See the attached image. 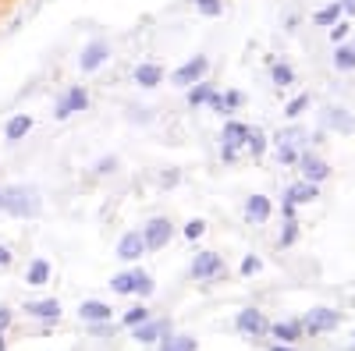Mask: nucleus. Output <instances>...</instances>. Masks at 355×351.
<instances>
[{
    "label": "nucleus",
    "mask_w": 355,
    "mask_h": 351,
    "mask_svg": "<svg viewBox=\"0 0 355 351\" xmlns=\"http://www.w3.org/2000/svg\"><path fill=\"white\" fill-rule=\"evenodd\" d=\"M107 61H110V43H107L103 36H96V39H89V43L82 46V53H78V71H82V75H93V71H100Z\"/></svg>",
    "instance_id": "obj_3"
},
{
    "label": "nucleus",
    "mask_w": 355,
    "mask_h": 351,
    "mask_svg": "<svg viewBox=\"0 0 355 351\" xmlns=\"http://www.w3.org/2000/svg\"><path fill=\"white\" fill-rule=\"evenodd\" d=\"M331 61H334V71H345V75H348V71H355V46H348V43H338Z\"/></svg>",
    "instance_id": "obj_22"
},
{
    "label": "nucleus",
    "mask_w": 355,
    "mask_h": 351,
    "mask_svg": "<svg viewBox=\"0 0 355 351\" xmlns=\"http://www.w3.org/2000/svg\"><path fill=\"white\" fill-rule=\"evenodd\" d=\"M8 267H15V252L8 245H0V270H8Z\"/></svg>",
    "instance_id": "obj_42"
},
{
    "label": "nucleus",
    "mask_w": 355,
    "mask_h": 351,
    "mask_svg": "<svg viewBox=\"0 0 355 351\" xmlns=\"http://www.w3.org/2000/svg\"><path fill=\"white\" fill-rule=\"evenodd\" d=\"M217 89L210 82H196V85H189V107H202V103H210V96H214Z\"/></svg>",
    "instance_id": "obj_26"
},
{
    "label": "nucleus",
    "mask_w": 355,
    "mask_h": 351,
    "mask_svg": "<svg viewBox=\"0 0 355 351\" xmlns=\"http://www.w3.org/2000/svg\"><path fill=\"white\" fill-rule=\"evenodd\" d=\"M299 167H302V181L320 185V181L331 178V163L323 160L320 153H313V150H302V153H299Z\"/></svg>",
    "instance_id": "obj_9"
},
{
    "label": "nucleus",
    "mask_w": 355,
    "mask_h": 351,
    "mask_svg": "<svg viewBox=\"0 0 355 351\" xmlns=\"http://www.w3.org/2000/svg\"><path fill=\"white\" fill-rule=\"evenodd\" d=\"M132 82L139 85V89H157V85H164V68L153 64V61H142V64H135Z\"/></svg>",
    "instance_id": "obj_14"
},
{
    "label": "nucleus",
    "mask_w": 355,
    "mask_h": 351,
    "mask_svg": "<svg viewBox=\"0 0 355 351\" xmlns=\"http://www.w3.org/2000/svg\"><path fill=\"white\" fill-rule=\"evenodd\" d=\"M146 255V242H142V231H125L121 242H117V259L121 262H135Z\"/></svg>",
    "instance_id": "obj_13"
},
{
    "label": "nucleus",
    "mask_w": 355,
    "mask_h": 351,
    "mask_svg": "<svg viewBox=\"0 0 355 351\" xmlns=\"http://www.w3.org/2000/svg\"><path fill=\"white\" fill-rule=\"evenodd\" d=\"M0 213H8L15 220H36L43 213V192L33 185H4Z\"/></svg>",
    "instance_id": "obj_1"
},
{
    "label": "nucleus",
    "mask_w": 355,
    "mask_h": 351,
    "mask_svg": "<svg viewBox=\"0 0 355 351\" xmlns=\"http://www.w3.org/2000/svg\"><path fill=\"white\" fill-rule=\"evenodd\" d=\"M0 199H4V185H0Z\"/></svg>",
    "instance_id": "obj_46"
},
{
    "label": "nucleus",
    "mask_w": 355,
    "mask_h": 351,
    "mask_svg": "<svg viewBox=\"0 0 355 351\" xmlns=\"http://www.w3.org/2000/svg\"><path fill=\"white\" fill-rule=\"evenodd\" d=\"M299 231H302V224H299V220H288V224H284V234H281V242H277V245H281V249L295 245V242H299Z\"/></svg>",
    "instance_id": "obj_33"
},
{
    "label": "nucleus",
    "mask_w": 355,
    "mask_h": 351,
    "mask_svg": "<svg viewBox=\"0 0 355 351\" xmlns=\"http://www.w3.org/2000/svg\"><path fill=\"white\" fill-rule=\"evenodd\" d=\"M239 270H242V277H252V273H259V270H263V262H259V255H245Z\"/></svg>",
    "instance_id": "obj_37"
},
{
    "label": "nucleus",
    "mask_w": 355,
    "mask_h": 351,
    "mask_svg": "<svg viewBox=\"0 0 355 351\" xmlns=\"http://www.w3.org/2000/svg\"><path fill=\"white\" fill-rule=\"evenodd\" d=\"M245 150H249L252 156H263V153H266V135H263L259 128H249V135H245Z\"/></svg>",
    "instance_id": "obj_29"
},
{
    "label": "nucleus",
    "mask_w": 355,
    "mask_h": 351,
    "mask_svg": "<svg viewBox=\"0 0 355 351\" xmlns=\"http://www.w3.org/2000/svg\"><path fill=\"white\" fill-rule=\"evenodd\" d=\"M202 18H220L224 15V0H202V4H196Z\"/></svg>",
    "instance_id": "obj_34"
},
{
    "label": "nucleus",
    "mask_w": 355,
    "mask_h": 351,
    "mask_svg": "<svg viewBox=\"0 0 355 351\" xmlns=\"http://www.w3.org/2000/svg\"><path fill=\"white\" fill-rule=\"evenodd\" d=\"M146 319H150V309H146V305H132V309L121 316V323H125V327H139V323H146Z\"/></svg>",
    "instance_id": "obj_32"
},
{
    "label": "nucleus",
    "mask_w": 355,
    "mask_h": 351,
    "mask_svg": "<svg viewBox=\"0 0 355 351\" xmlns=\"http://www.w3.org/2000/svg\"><path fill=\"white\" fill-rule=\"evenodd\" d=\"M21 312L33 316V319H40V323H57V319L64 316V305L57 302V298H36V302H25Z\"/></svg>",
    "instance_id": "obj_12"
},
{
    "label": "nucleus",
    "mask_w": 355,
    "mask_h": 351,
    "mask_svg": "<svg viewBox=\"0 0 355 351\" xmlns=\"http://www.w3.org/2000/svg\"><path fill=\"white\" fill-rule=\"evenodd\" d=\"M234 327H239V334H245V337H266L270 334V323H266V316L259 309H242L239 316H234Z\"/></svg>",
    "instance_id": "obj_11"
},
{
    "label": "nucleus",
    "mask_w": 355,
    "mask_h": 351,
    "mask_svg": "<svg viewBox=\"0 0 355 351\" xmlns=\"http://www.w3.org/2000/svg\"><path fill=\"white\" fill-rule=\"evenodd\" d=\"M270 351H295V348H291V344H274Z\"/></svg>",
    "instance_id": "obj_44"
},
{
    "label": "nucleus",
    "mask_w": 355,
    "mask_h": 351,
    "mask_svg": "<svg viewBox=\"0 0 355 351\" xmlns=\"http://www.w3.org/2000/svg\"><path fill=\"white\" fill-rule=\"evenodd\" d=\"M352 341H355V334H352Z\"/></svg>",
    "instance_id": "obj_48"
},
{
    "label": "nucleus",
    "mask_w": 355,
    "mask_h": 351,
    "mask_svg": "<svg viewBox=\"0 0 355 351\" xmlns=\"http://www.w3.org/2000/svg\"><path fill=\"white\" fill-rule=\"evenodd\" d=\"M320 125L327 128V132H334V135H352V132H355V117H352L345 107H323Z\"/></svg>",
    "instance_id": "obj_10"
},
{
    "label": "nucleus",
    "mask_w": 355,
    "mask_h": 351,
    "mask_svg": "<svg viewBox=\"0 0 355 351\" xmlns=\"http://www.w3.org/2000/svg\"><path fill=\"white\" fill-rule=\"evenodd\" d=\"M11 323H15V309L11 305H0V334H8Z\"/></svg>",
    "instance_id": "obj_38"
},
{
    "label": "nucleus",
    "mask_w": 355,
    "mask_h": 351,
    "mask_svg": "<svg viewBox=\"0 0 355 351\" xmlns=\"http://www.w3.org/2000/svg\"><path fill=\"white\" fill-rule=\"evenodd\" d=\"M352 46H355V43H352Z\"/></svg>",
    "instance_id": "obj_49"
},
{
    "label": "nucleus",
    "mask_w": 355,
    "mask_h": 351,
    "mask_svg": "<svg viewBox=\"0 0 355 351\" xmlns=\"http://www.w3.org/2000/svg\"><path fill=\"white\" fill-rule=\"evenodd\" d=\"M281 213H284V220H295V206H291V202H284Z\"/></svg>",
    "instance_id": "obj_43"
},
{
    "label": "nucleus",
    "mask_w": 355,
    "mask_h": 351,
    "mask_svg": "<svg viewBox=\"0 0 355 351\" xmlns=\"http://www.w3.org/2000/svg\"><path fill=\"white\" fill-rule=\"evenodd\" d=\"M33 125H36L33 114H15L11 121L4 125V142H8V145H18L28 132H33Z\"/></svg>",
    "instance_id": "obj_15"
},
{
    "label": "nucleus",
    "mask_w": 355,
    "mask_h": 351,
    "mask_svg": "<svg viewBox=\"0 0 355 351\" xmlns=\"http://www.w3.org/2000/svg\"><path fill=\"white\" fill-rule=\"evenodd\" d=\"M192 280H214V277H224V255L217 252H199L189 267Z\"/></svg>",
    "instance_id": "obj_8"
},
{
    "label": "nucleus",
    "mask_w": 355,
    "mask_h": 351,
    "mask_svg": "<svg viewBox=\"0 0 355 351\" xmlns=\"http://www.w3.org/2000/svg\"><path fill=\"white\" fill-rule=\"evenodd\" d=\"M160 351H196V337H189V334H178V337H164V348Z\"/></svg>",
    "instance_id": "obj_28"
},
{
    "label": "nucleus",
    "mask_w": 355,
    "mask_h": 351,
    "mask_svg": "<svg viewBox=\"0 0 355 351\" xmlns=\"http://www.w3.org/2000/svg\"><path fill=\"white\" fill-rule=\"evenodd\" d=\"M182 234H185V238H189V242H196V238H202V234H206V220H199V217H196V220H189V224L182 227Z\"/></svg>",
    "instance_id": "obj_35"
},
{
    "label": "nucleus",
    "mask_w": 355,
    "mask_h": 351,
    "mask_svg": "<svg viewBox=\"0 0 355 351\" xmlns=\"http://www.w3.org/2000/svg\"><path fill=\"white\" fill-rule=\"evenodd\" d=\"M277 160L281 163H299V150H291V145H277Z\"/></svg>",
    "instance_id": "obj_40"
},
{
    "label": "nucleus",
    "mask_w": 355,
    "mask_h": 351,
    "mask_svg": "<svg viewBox=\"0 0 355 351\" xmlns=\"http://www.w3.org/2000/svg\"><path fill=\"white\" fill-rule=\"evenodd\" d=\"M334 21H341V4H338V0H331L327 8H320L313 15V25H320V28H331Z\"/></svg>",
    "instance_id": "obj_24"
},
{
    "label": "nucleus",
    "mask_w": 355,
    "mask_h": 351,
    "mask_svg": "<svg viewBox=\"0 0 355 351\" xmlns=\"http://www.w3.org/2000/svg\"><path fill=\"white\" fill-rule=\"evenodd\" d=\"M270 213H274L270 195H249L245 199V220L249 224H266V220H270Z\"/></svg>",
    "instance_id": "obj_16"
},
{
    "label": "nucleus",
    "mask_w": 355,
    "mask_h": 351,
    "mask_svg": "<svg viewBox=\"0 0 355 351\" xmlns=\"http://www.w3.org/2000/svg\"><path fill=\"white\" fill-rule=\"evenodd\" d=\"M348 28H352L348 21H334V25L327 28V33H331V39H334V43H341V39L348 36Z\"/></svg>",
    "instance_id": "obj_41"
},
{
    "label": "nucleus",
    "mask_w": 355,
    "mask_h": 351,
    "mask_svg": "<svg viewBox=\"0 0 355 351\" xmlns=\"http://www.w3.org/2000/svg\"><path fill=\"white\" fill-rule=\"evenodd\" d=\"M0 351H8V341H4V334H0Z\"/></svg>",
    "instance_id": "obj_45"
},
{
    "label": "nucleus",
    "mask_w": 355,
    "mask_h": 351,
    "mask_svg": "<svg viewBox=\"0 0 355 351\" xmlns=\"http://www.w3.org/2000/svg\"><path fill=\"white\" fill-rule=\"evenodd\" d=\"M110 316H114V309L107 302H96V298H89V302L78 305V319H82V323H110Z\"/></svg>",
    "instance_id": "obj_18"
},
{
    "label": "nucleus",
    "mask_w": 355,
    "mask_h": 351,
    "mask_svg": "<svg viewBox=\"0 0 355 351\" xmlns=\"http://www.w3.org/2000/svg\"><path fill=\"white\" fill-rule=\"evenodd\" d=\"M85 110H89V89L85 85H68L53 103V121H68V117L85 114Z\"/></svg>",
    "instance_id": "obj_2"
},
{
    "label": "nucleus",
    "mask_w": 355,
    "mask_h": 351,
    "mask_svg": "<svg viewBox=\"0 0 355 351\" xmlns=\"http://www.w3.org/2000/svg\"><path fill=\"white\" fill-rule=\"evenodd\" d=\"M220 103H224V114H231V110H239V107L245 103V96H242L239 89H231V93H224V96H220Z\"/></svg>",
    "instance_id": "obj_36"
},
{
    "label": "nucleus",
    "mask_w": 355,
    "mask_h": 351,
    "mask_svg": "<svg viewBox=\"0 0 355 351\" xmlns=\"http://www.w3.org/2000/svg\"><path fill=\"white\" fill-rule=\"evenodd\" d=\"M270 75H274V85H277V89H284V85H295V71H291V64H284V61H277Z\"/></svg>",
    "instance_id": "obj_31"
},
{
    "label": "nucleus",
    "mask_w": 355,
    "mask_h": 351,
    "mask_svg": "<svg viewBox=\"0 0 355 351\" xmlns=\"http://www.w3.org/2000/svg\"><path fill=\"white\" fill-rule=\"evenodd\" d=\"M110 291H114V295H135V270L114 273L110 277Z\"/></svg>",
    "instance_id": "obj_25"
},
{
    "label": "nucleus",
    "mask_w": 355,
    "mask_h": 351,
    "mask_svg": "<svg viewBox=\"0 0 355 351\" xmlns=\"http://www.w3.org/2000/svg\"><path fill=\"white\" fill-rule=\"evenodd\" d=\"M157 291V280L146 273V270H135V295H142V298H150Z\"/></svg>",
    "instance_id": "obj_30"
},
{
    "label": "nucleus",
    "mask_w": 355,
    "mask_h": 351,
    "mask_svg": "<svg viewBox=\"0 0 355 351\" xmlns=\"http://www.w3.org/2000/svg\"><path fill=\"white\" fill-rule=\"evenodd\" d=\"M132 334H135L139 344H153V341H160V337L171 334V323H167V319H164V323H153V319H146V323L132 327Z\"/></svg>",
    "instance_id": "obj_20"
},
{
    "label": "nucleus",
    "mask_w": 355,
    "mask_h": 351,
    "mask_svg": "<svg viewBox=\"0 0 355 351\" xmlns=\"http://www.w3.org/2000/svg\"><path fill=\"white\" fill-rule=\"evenodd\" d=\"M245 135H249V125H242V121H224V128H220V156L231 163L234 160V153L245 145Z\"/></svg>",
    "instance_id": "obj_7"
},
{
    "label": "nucleus",
    "mask_w": 355,
    "mask_h": 351,
    "mask_svg": "<svg viewBox=\"0 0 355 351\" xmlns=\"http://www.w3.org/2000/svg\"><path fill=\"white\" fill-rule=\"evenodd\" d=\"M309 103H313V96H309V93H299V96L284 107V117H288V121H299V117L309 110Z\"/></svg>",
    "instance_id": "obj_27"
},
{
    "label": "nucleus",
    "mask_w": 355,
    "mask_h": 351,
    "mask_svg": "<svg viewBox=\"0 0 355 351\" xmlns=\"http://www.w3.org/2000/svg\"><path fill=\"white\" fill-rule=\"evenodd\" d=\"M270 337L281 341V344H295V341L302 337V323H299V319H284V323H274V327H270Z\"/></svg>",
    "instance_id": "obj_21"
},
{
    "label": "nucleus",
    "mask_w": 355,
    "mask_h": 351,
    "mask_svg": "<svg viewBox=\"0 0 355 351\" xmlns=\"http://www.w3.org/2000/svg\"><path fill=\"white\" fill-rule=\"evenodd\" d=\"M306 132L302 128H284V132H277L274 135V145H291V150H299V145H302V150H306Z\"/></svg>",
    "instance_id": "obj_23"
},
{
    "label": "nucleus",
    "mask_w": 355,
    "mask_h": 351,
    "mask_svg": "<svg viewBox=\"0 0 355 351\" xmlns=\"http://www.w3.org/2000/svg\"><path fill=\"white\" fill-rule=\"evenodd\" d=\"M299 323H302L306 334H331L341 323V312L338 309H327V305H316V309L306 312V319H299Z\"/></svg>",
    "instance_id": "obj_4"
},
{
    "label": "nucleus",
    "mask_w": 355,
    "mask_h": 351,
    "mask_svg": "<svg viewBox=\"0 0 355 351\" xmlns=\"http://www.w3.org/2000/svg\"><path fill=\"white\" fill-rule=\"evenodd\" d=\"M192 4H202V0H192Z\"/></svg>",
    "instance_id": "obj_47"
},
{
    "label": "nucleus",
    "mask_w": 355,
    "mask_h": 351,
    "mask_svg": "<svg viewBox=\"0 0 355 351\" xmlns=\"http://www.w3.org/2000/svg\"><path fill=\"white\" fill-rule=\"evenodd\" d=\"M174 238V224L167 217H153L150 224L142 227V242H146V252H160L167 242Z\"/></svg>",
    "instance_id": "obj_6"
},
{
    "label": "nucleus",
    "mask_w": 355,
    "mask_h": 351,
    "mask_svg": "<svg viewBox=\"0 0 355 351\" xmlns=\"http://www.w3.org/2000/svg\"><path fill=\"white\" fill-rule=\"evenodd\" d=\"M50 277H53L50 259L36 255L33 262H28V270H25V284H28V287H43V284H50Z\"/></svg>",
    "instance_id": "obj_19"
},
{
    "label": "nucleus",
    "mask_w": 355,
    "mask_h": 351,
    "mask_svg": "<svg viewBox=\"0 0 355 351\" xmlns=\"http://www.w3.org/2000/svg\"><path fill=\"white\" fill-rule=\"evenodd\" d=\"M313 199H320V185H313V181H295L284 188V202H291V206H306Z\"/></svg>",
    "instance_id": "obj_17"
},
{
    "label": "nucleus",
    "mask_w": 355,
    "mask_h": 351,
    "mask_svg": "<svg viewBox=\"0 0 355 351\" xmlns=\"http://www.w3.org/2000/svg\"><path fill=\"white\" fill-rule=\"evenodd\" d=\"M206 71H210V57L196 53L192 61H185L182 68H174L171 82L178 85V89H189V85H196V82H202V78H206Z\"/></svg>",
    "instance_id": "obj_5"
},
{
    "label": "nucleus",
    "mask_w": 355,
    "mask_h": 351,
    "mask_svg": "<svg viewBox=\"0 0 355 351\" xmlns=\"http://www.w3.org/2000/svg\"><path fill=\"white\" fill-rule=\"evenodd\" d=\"M93 170H96V174H114V170H117V156H100Z\"/></svg>",
    "instance_id": "obj_39"
}]
</instances>
